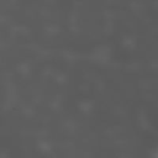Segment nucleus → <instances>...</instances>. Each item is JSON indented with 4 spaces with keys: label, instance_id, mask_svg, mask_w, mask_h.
Wrapping results in <instances>:
<instances>
[]
</instances>
